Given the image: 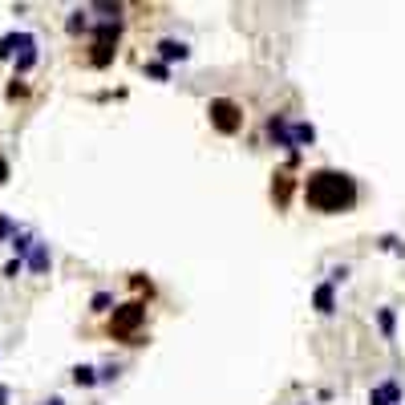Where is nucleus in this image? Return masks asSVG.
I'll use <instances>...</instances> for the list:
<instances>
[{"label": "nucleus", "instance_id": "f257e3e1", "mask_svg": "<svg viewBox=\"0 0 405 405\" xmlns=\"http://www.w3.org/2000/svg\"><path fill=\"white\" fill-rule=\"evenodd\" d=\"M357 178L344 170H312L304 178V199L320 215H344L357 207Z\"/></svg>", "mask_w": 405, "mask_h": 405}, {"label": "nucleus", "instance_id": "f03ea898", "mask_svg": "<svg viewBox=\"0 0 405 405\" xmlns=\"http://www.w3.org/2000/svg\"><path fill=\"white\" fill-rule=\"evenodd\" d=\"M0 57H9L13 61V69L21 77L37 65V37L33 33H9V37L0 41Z\"/></svg>", "mask_w": 405, "mask_h": 405}, {"label": "nucleus", "instance_id": "7ed1b4c3", "mask_svg": "<svg viewBox=\"0 0 405 405\" xmlns=\"http://www.w3.org/2000/svg\"><path fill=\"white\" fill-rule=\"evenodd\" d=\"M211 126L219 130V134H235V130L243 126V114H240V106L235 101H227V98H215L211 101Z\"/></svg>", "mask_w": 405, "mask_h": 405}, {"label": "nucleus", "instance_id": "20e7f679", "mask_svg": "<svg viewBox=\"0 0 405 405\" xmlns=\"http://www.w3.org/2000/svg\"><path fill=\"white\" fill-rule=\"evenodd\" d=\"M118 16H106V21H101L98 25V37H93V65H106L110 61V57H114V45H118Z\"/></svg>", "mask_w": 405, "mask_h": 405}, {"label": "nucleus", "instance_id": "39448f33", "mask_svg": "<svg viewBox=\"0 0 405 405\" xmlns=\"http://www.w3.org/2000/svg\"><path fill=\"white\" fill-rule=\"evenodd\" d=\"M142 320H146V308L142 304H126V308H114V337H122V341H134V329H138Z\"/></svg>", "mask_w": 405, "mask_h": 405}, {"label": "nucleus", "instance_id": "423d86ee", "mask_svg": "<svg viewBox=\"0 0 405 405\" xmlns=\"http://www.w3.org/2000/svg\"><path fill=\"white\" fill-rule=\"evenodd\" d=\"M405 393H401V381H381V385H373L369 389V405H401Z\"/></svg>", "mask_w": 405, "mask_h": 405}, {"label": "nucleus", "instance_id": "0eeeda50", "mask_svg": "<svg viewBox=\"0 0 405 405\" xmlns=\"http://www.w3.org/2000/svg\"><path fill=\"white\" fill-rule=\"evenodd\" d=\"M154 53H158V61L170 65V61H187L190 49H187V41H178V37H163L158 45H154Z\"/></svg>", "mask_w": 405, "mask_h": 405}, {"label": "nucleus", "instance_id": "6e6552de", "mask_svg": "<svg viewBox=\"0 0 405 405\" xmlns=\"http://www.w3.org/2000/svg\"><path fill=\"white\" fill-rule=\"evenodd\" d=\"M312 308H317L320 317H332L337 312V284H317V292H312Z\"/></svg>", "mask_w": 405, "mask_h": 405}, {"label": "nucleus", "instance_id": "1a4fd4ad", "mask_svg": "<svg viewBox=\"0 0 405 405\" xmlns=\"http://www.w3.org/2000/svg\"><path fill=\"white\" fill-rule=\"evenodd\" d=\"M25 267L29 272H37V276H45V272H49L53 267V255H49V243H33V247H29V255H25Z\"/></svg>", "mask_w": 405, "mask_h": 405}, {"label": "nucleus", "instance_id": "9d476101", "mask_svg": "<svg viewBox=\"0 0 405 405\" xmlns=\"http://www.w3.org/2000/svg\"><path fill=\"white\" fill-rule=\"evenodd\" d=\"M267 138L276 142V146H284V150H292V122L284 114H276L267 122Z\"/></svg>", "mask_w": 405, "mask_h": 405}, {"label": "nucleus", "instance_id": "9b49d317", "mask_svg": "<svg viewBox=\"0 0 405 405\" xmlns=\"http://www.w3.org/2000/svg\"><path fill=\"white\" fill-rule=\"evenodd\" d=\"M317 142V126H308V122H292V154L304 150V146H312Z\"/></svg>", "mask_w": 405, "mask_h": 405}, {"label": "nucleus", "instance_id": "f8f14e48", "mask_svg": "<svg viewBox=\"0 0 405 405\" xmlns=\"http://www.w3.org/2000/svg\"><path fill=\"white\" fill-rule=\"evenodd\" d=\"M377 329L385 341H393L397 337V317H393V308H377Z\"/></svg>", "mask_w": 405, "mask_h": 405}, {"label": "nucleus", "instance_id": "ddd939ff", "mask_svg": "<svg viewBox=\"0 0 405 405\" xmlns=\"http://www.w3.org/2000/svg\"><path fill=\"white\" fill-rule=\"evenodd\" d=\"M73 381L81 385V389H89V385H98V369H89V365H77L73 369Z\"/></svg>", "mask_w": 405, "mask_h": 405}, {"label": "nucleus", "instance_id": "4468645a", "mask_svg": "<svg viewBox=\"0 0 405 405\" xmlns=\"http://www.w3.org/2000/svg\"><path fill=\"white\" fill-rule=\"evenodd\" d=\"M110 304H114V292H93L89 308H93V312H110Z\"/></svg>", "mask_w": 405, "mask_h": 405}, {"label": "nucleus", "instance_id": "2eb2a0df", "mask_svg": "<svg viewBox=\"0 0 405 405\" xmlns=\"http://www.w3.org/2000/svg\"><path fill=\"white\" fill-rule=\"evenodd\" d=\"M146 77H154V81H166V77H170V65H163V61H146Z\"/></svg>", "mask_w": 405, "mask_h": 405}, {"label": "nucleus", "instance_id": "dca6fc26", "mask_svg": "<svg viewBox=\"0 0 405 405\" xmlns=\"http://www.w3.org/2000/svg\"><path fill=\"white\" fill-rule=\"evenodd\" d=\"M81 29H89V13H73V16H69V33H81Z\"/></svg>", "mask_w": 405, "mask_h": 405}, {"label": "nucleus", "instance_id": "f3484780", "mask_svg": "<svg viewBox=\"0 0 405 405\" xmlns=\"http://www.w3.org/2000/svg\"><path fill=\"white\" fill-rule=\"evenodd\" d=\"M381 247H385V252H397V255H405V243L397 240V235H385V240H381Z\"/></svg>", "mask_w": 405, "mask_h": 405}, {"label": "nucleus", "instance_id": "a211bd4d", "mask_svg": "<svg viewBox=\"0 0 405 405\" xmlns=\"http://www.w3.org/2000/svg\"><path fill=\"white\" fill-rule=\"evenodd\" d=\"M13 235H16V223L9 215H0V240H13Z\"/></svg>", "mask_w": 405, "mask_h": 405}, {"label": "nucleus", "instance_id": "6ab92c4d", "mask_svg": "<svg viewBox=\"0 0 405 405\" xmlns=\"http://www.w3.org/2000/svg\"><path fill=\"white\" fill-rule=\"evenodd\" d=\"M21 272H25V260H9V264H4V276L9 280H16Z\"/></svg>", "mask_w": 405, "mask_h": 405}, {"label": "nucleus", "instance_id": "aec40b11", "mask_svg": "<svg viewBox=\"0 0 405 405\" xmlns=\"http://www.w3.org/2000/svg\"><path fill=\"white\" fill-rule=\"evenodd\" d=\"M344 280H349V267H332V276H329V284H344Z\"/></svg>", "mask_w": 405, "mask_h": 405}, {"label": "nucleus", "instance_id": "412c9836", "mask_svg": "<svg viewBox=\"0 0 405 405\" xmlns=\"http://www.w3.org/2000/svg\"><path fill=\"white\" fill-rule=\"evenodd\" d=\"M41 405H65V401H61V397H45Z\"/></svg>", "mask_w": 405, "mask_h": 405}, {"label": "nucleus", "instance_id": "4be33fe9", "mask_svg": "<svg viewBox=\"0 0 405 405\" xmlns=\"http://www.w3.org/2000/svg\"><path fill=\"white\" fill-rule=\"evenodd\" d=\"M0 405H9V389L4 385H0Z\"/></svg>", "mask_w": 405, "mask_h": 405}, {"label": "nucleus", "instance_id": "5701e85b", "mask_svg": "<svg viewBox=\"0 0 405 405\" xmlns=\"http://www.w3.org/2000/svg\"><path fill=\"white\" fill-rule=\"evenodd\" d=\"M4 175H9V170H4V163H0V183H4Z\"/></svg>", "mask_w": 405, "mask_h": 405}]
</instances>
